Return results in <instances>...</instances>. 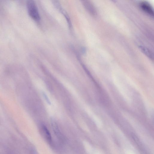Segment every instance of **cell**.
Listing matches in <instances>:
<instances>
[{
  "mask_svg": "<svg viewBox=\"0 0 154 154\" xmlns=\"http://www.w3.org/2000/svg\"><path fill=\"white\" fill-rule=\"evenodd\" d=\"M54 4L61 12L64 15V16L66 17V19L67 20V21L69 24V26L70 27H71V24L70 19L68 17V15L67 14L66 11L64 10L63 8H62L60 4L57 2V1H54Z\"/></svg>",
  "mask_w": 154,
  "mask_h": 154,
  "instance_id": "obj_4",
  "label": "cell"
},
{
  "mask_svg": "<svg viewBox=\"0 0 154 154\" xmlns=\"http://www.w3.org/2000/svg\"><path fill=\"white\" fill-rule=\"evenodd\" d=\"M41 132L42 136L49 143L52 142V138L51 134L45 126H42L41 129Z\"/></svg>",
  "mask_w": 154,
  "mask_h": 154,
  "instance_id": "obj_3",
  "label": "cell"
},
{
  "mask_svg": "<svg viewBox=\"0 0 154 154\" xmlns=\"http://www.w3.org/2000/svg\"><path fill=\"white\" fill-rule=\"evenodd\" d=\"M140 7L145 12L151 15H153V9L148 3L146 2H143L140 3Z\"/></svg>",
  "mask_w": 154,
  "mask_h": 154,
  "instance_id": "obj_2",
  "label": "cell"
},
{
  "mask_svg": "<svg viewBox=\"0 0 154 154\" xmlns=\"http://www.w3.org/2000/svg\"><path fill=\"white\" fill-rule=\"evenodd\" d=\"M27 8L28 13L33 20L38 21L40 17L37 6L33 0H29L27 3Z\"/></svg>",
  "mask_w": 154,
  "mask_h": 154,
  "instance_id": "obj_1",
  "label": "cell"
},
{
  "mask_svg": "<svg viewBox=\"0 0 154 154\" xmlns=\"http://www.w3.org/2000/svg\"><path fill=\"white\" fill-rule=\"evenodd\" d=\"M52 125L53 130L57 137L61 140L63 138V135L60 131L57 124L54 121L52 120Z\"/></svg>",
  "mask_w": 154,
  "mask_h": 154,
  "instance_id": "obj_5",
  "label": "cell"
}]
</instances>
